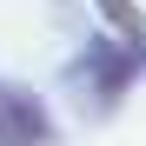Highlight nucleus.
<instances>
[{"label":"nucleus","instance_id":"2","mask_svg":"<svg viewBox=\"0 0 146 146\" xmlns=\"http://www.w3.org/2000/svg\"><path fill=\"white\" fill-rule=\"evenodd\" d=\"M100 7L113 13V27L126 33V40H146V20H139V7H133V0H100Z\"/></svg>","mask_w":146,"mask_h":146},{"label":"nucleus","instance_id":"1","mask_svg":"<svg viewBox=\"0 0 146 146\" xmlns=\"http://www.w3.org/2000/svg\"><path fill=\"white\" fill-rule=\"evenodd\" d=\"M0 146H53V119L27 86L0 80Z\"/></svg>","mask_w":146,"mask_h":146}]
</instances>
